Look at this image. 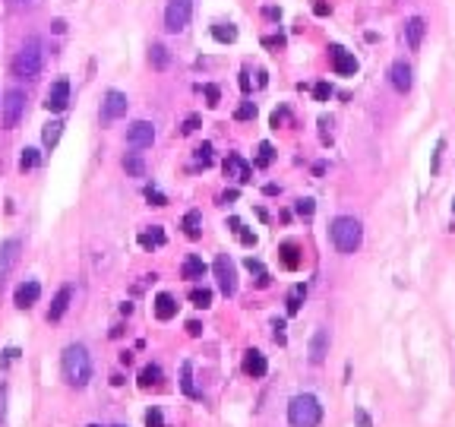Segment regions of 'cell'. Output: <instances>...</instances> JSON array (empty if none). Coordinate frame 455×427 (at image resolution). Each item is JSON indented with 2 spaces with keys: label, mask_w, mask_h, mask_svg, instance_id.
I'll list each match as a JSON object with an SVG mask.
<instances>
[{
  "label": "cell",
  "mask_w": 455,
  "mask_h": 427,
  "mask_svg": "<svg viewBox=\"0 0 455 427\" xmlns=\"http://www.w3.org/2000/svg\"><path fill=\"white\" fill-rule=\"evenodd\" d=\"M323 421V405H319L316 396L310 392H301L288 402V424L291 427H319Z\"/></svg>",
  "instance_id": "3957f363"
},
{
  "label": "cell",
  "mask_w": 455,
  "mask_h": 427,
  "mask_svg": "<svg viewBox=\"0 0 455 427\" xmlns=\"http://www.w3.org/2000/svg\"><path fill=\"white\" fill-rule=\"evenodd\" d=\"M42 42L38 38H29L23 47H19L16 60H13V73H16L19 79H38V73H42Z\"/></svg>",
  "instance_id": "277c9868"
},
{
  "label": "cell",
  "mask_w": 455,
  "mask_h": 427,
  "mask_svg": "<svg viewBox=\"0 0 455 427\" xmlns=\"http://www.w3.org/2000/svg\"><path fill=\"white\" fill-rule=\"evenodd\" d=\"M313 95H316V101H329L332 86H329V83H316V86H313Z\"/></svg>",
  "instance_id": "60d3db41"
},
{
  "label": "cell",
  "mask_w": 455,
  "mask_h": 427,
  "mask_svg": "<svg viewBox=\"0 0 455 427\" xmlns=\"http://www.w3.org/2000/svg\"><path fill=\"white\" fill-rule=\"evenodd\" d=\"M304 297H307V288H304V285H294V291L288 295V314H297V310H301Z\"/></svg>",
  "instance_id": "4dcf8cb0"
},
{
  "label": "cell",
  "mask_w": 455,
  "mask_h": 427,
  "mask_svg": "<svg viewBox=\"0 0 455 427\" xmlns=\"http://www.w3.org/2000/svg\"><path fill=\"white\" fill-rule=\"evenodd\" d=\"M190 16H193V0H168L165 6V29L168 32H183L190 25Z\"/></svg>",
  "instance_id": "5b68a950"
},
{
  "label": "cell",
  "mask_w": 455,
  "mask_h": 427,
  "mask_svg": "<svg viewBox=\"0 0 455 427\" xmlns=\"http://www.w3.org/2000/svg\"><path fill=\"white\" fill-rule=\"evenodd\" d=\"M183 232H187L190 241H196V237L202 234V215L196 212V209H190V212L183 215Z\"/></svg>",
  "instance_id": "cb8c5ba5"
},
{
  "label": "cell",
  "mask_w": 455,
  "mask_h": 427,
  "mask_svg": "<svg viewBox=\"0 0 455 427\" xmlns=\"http://www.w3.org/2000/svg\"><path fill=\"white\" fill-rule=\"evenodd\" d=\"M127 108H130V101H127L124 92H117V89L105 92V101H101V120H105V124H111V120L124 118Z\"/></svg>",
  "instance_id": "52a82bcc"
},
{
  "label": "cell",
  "mask_w": 455,
  "mask_h": 427,
  "mask_svg": "<svg viewBox=\"0 0 455 427\" xmlns=\"http://www.w3.org/2000/svg\"><path fill=\"white\" fill-rule=\"evenodd\" d=\"M237 234H241V241H243V247H253V244H256V234L253 232H247V228H237Z\"/></svg>",
  "instance_id": "ee69618b"
},
{
  "label": "cell",
  "mask_w": 455,
  "mask_h": 427,
  "mask_svg": "<svg viewBox=\"0 0 455 427\" xmlns=\"http://www.w3.org/2000/svg\"><path fill=\"white\" fill-rule=\"evenodd\" d=\"M60 133H64V120H51V124H45L42 130V142L45 149H54L60 142Z\"/></svg>",
  "instance_id": "d4e9b609"
},
{
  "label": "cell",
  "mask_w": 455,
  "mask_h": 427,
  "mask_svg": "<svg viewBox=\"0 0 455 427\" xmlns=\"http://www.w3.org/2000/svg\"><path fill=\"white\" fill-rule=\"evenodd\" d=\"M139 244H142L146 250L161 247V244H165V232H161V225H152L149 232H142V234H139Z\"/></svg>",
  "instance_id": "4316f807"
},
{
  "label": "cell",
  "mask_w": 455,
  "mask_h": 427,
  "mask_svg": "<svg viewBox=\"0 0 455 427\" xmlns=\"http://www.w3.org/2000/svg\"><path fill=\"white\" fill-rule=\"evenodd\" d=\"M190 301H193L196 307L206 310L209 304H212V291H209V288H193V291H190Z\"/></svg>",
  "instance_id": "1f68e13d"
},
{
  "label": "cell",
  "mask_w": 455,
  "mask_h": 427,
  "mask_svg": "<svg viewBox=\"0 0 455 427\" xmlns=\"http://www.w3.org/2000/svg\"><path fill=\"white\" fill-rule=\"evenodd\" d=\"M212 38H215V42H221V45L237 42V25H231V23H215V25H212Z\"/></svg>",
  "instance_id": "484cf974"
},
{
  "label": "cell",
  "mask_w": 455,
  "mask_h": 427,
  "mask_svg": "<svg viewBox=\"0 0 455 427\" xmlns=\"http://www.w3.org/2000/svg\"><path fill=\"white\" fill-rule=\"evenodd\" d=\"M155 317H159V320H171V317H178V301L161 291V295L155 297Z\"/></svg>",
  "instance_id": "44dd1931"
},
{
  "label": "cell",
  "mask_w": 455,
  "mask_h": 427,
  "mask_svg": "<svg viewBox=\"0 0 455 427\" xmlns=\"http://www.w3.org/2000/svg\"><path fill=\"white\" fill-rule=\"evenodd\" d=\"M35 165H38V152L35 149H23V155H19V171H32Z\"/></svg>",
  "instance_id": "836d02e7"
},
{
  "label": "cell",
  "mask_w": 455,
  "mask_h": 427,
  "mask_svg": "<svg viewBox=\"0 0 455 427\" xmlns=\"http://www.w3.org/2000/svg\"><path fill=\"white\" fill-rule=\"evenodd\" d=\"M149 64H152V70H168V64H171V51H168L165 45H152L149 47Z\"/></svg>",
  "instance_id": "7402d4cb"
},
{
  "label": "cell",
  "mask_w": 455,
  "mask_h": 427,
  "mask_svg": "<svg viewBox=\"0 0 455 427\" xmlns=\"http://www.w3.org/2000/svg\"><path fill=\"white\" fill-rule=\"evenodd\" d=\"M187 332H190V336H202V323H200V320H190V323H187Z\"/></svg>",
  "instance_id": "7dc6e473"
},
{
  "label": "cell",
  "mask_w": 455,
  "mask_h": 427,
  "mask_svg": "<svg viewBox=\"0 0 455 427\" xmlns=\"http://www.w3.org/2000/svg\"><path fill=\"white\" fill-rule=\"evenodd\" d=\"M146 427H165V418H161L159 409H149L146 411Z\"/></svg>",
  "instance_id": "ab89813d"
},
{
  "label": "cell",
  "mask_w": 455,
  "mask_h": 427,
  "mask_svg": "<svg viewBox=\"0 0 455 427\" xmlns=\"http://www.w3.org/2000/svg\"><path fill=\"white\" fill-rule=\"evenodd\" d=\"M272 159H275L272 142H260V155H256V165L266 168V165H272Z\"/></svg>",
  "instance_id": "d6a6232c"
},
{
  "label": "cell",
  "mask_w": 455,
  "mask_h": 427,
  "mask_svg": "<svg viewBox=\"0 0 455 427\" xmlns=\"http://www.w3.org/2000/svg\"><path fill=\"white\" fill-rule=\"evenodd\" d=\"M272 338L278 345H284V323L282 320H272Z\"/></svg>",
  "instance_id": "7bdbcfd3"
},
{
  "label": "cell",
  "mask_w": 455,
  "mask_h": 427,
  "mask_svg": "<svg viewBox=\"0 0 455 427\" xmlns=\"http://www.w3.org/2000/svg\"><path fill=\"white\" fill-rule=\"evenodd\" d=\"M329 57H332V70H335V76H355V73H357V57H355V54H348L345 47L332 45L329 47Z\"/></svg>",
  "instance_id": "30bf717a"
},
{
  "label": "cell",
  "mask_w": 455,
  "mask_h": 427,
  "mask_svg": "<svg viewBox=\"0 0 455 427\" xmlns=\"http://www.w3.org/2000/svg\"><path fill=\"white\" fill-rule=\"evenodd\" d=\"M180 386H183V392H187L190 399H200V392H196V386H193V364H190V361H183V374H180Z\"/></svg>",
  "instance_id": "f1b7e54d"
},
{
  "label": "cell",
  "mask_w": 455,
  "mask_h": 427,
  "mask_svg": "<svg viewBox=\"0 0 455 427\" xmlns=\"http://www.w3.org/2000/svg\"><path fill=\"white\" fill-rule=\"evenodd\" d=\"M70 297H73V288H70V285H64V288L54 295V301H51V310H47V323H57L60 317L67 314V307H70Z\"/></svg>",
  "instance_id": "e0dca14e"
},
{
  "label": "cell",
  "mask_w": 455,
  "mask_h": 427,
  "mask_svg": "<svg viewBox=\"0 0 455 427\" xmlns=\"http://www.w3.org/2000/svg\"><path fill=\"white\" fill-rule=\"evenodd\" d=\"M234 118L237 120H253L256 118V105H253V101H243V105L234 111Z\"/></svg>",
  "instance_id": "d590c367"
},
{
  "label": "cell",
  "mask_w": 455,
  "mask_h": 427,
  "mask_svg": "<svg viewBox=\"0 0 455 427\" xmlns=\"http://www.w3.org/2000/svg\"><path fill=\"white\" fill-rule=\"evenodd\" d=\"M117 427H124V424H117Z\"/></svg>",
  "instance_id": "f5cc1de1"
},
{
  "label": "cell",
  "mask_w": 455,
  "mask_h": 427,
  "mask_svg": "<svg viewBox=\"0 0 455 427\" xmlns=\"http://www.w3.org/2000/svg\"><path fill=\"white\" fill-rule=\"evenodd\" d=\"M389 79H392V86H396L398 92H411V86H414V79H411V67L405 64V60H396V64H392Z\"/></svg>",
  "instance_id": "2e32d148"
},
{
  "label": "cell",
  "mask_w": 455,
  "mask_h": 427,
  "mask_svg": "<svg viewBox=\"0 0 455 427\" xmlns=\"http://www.w3.org/2000/svg\"><path fill=\"white\" fill-rule=\"evenodd\" d=\"M452 209H455V200H452Z\"/></svg>",
  "instance_id": "816d5d0a"
},
{
  "label": "cell",
  "mask_w": 455,
  "mask_h": 427,
  "mask_svg": "<svg viewBox=\"0 0 455 427\" xmlns=\"http://www.w3.org/2000/svg\"><path fill=\"white\" fill-rule=\"evenodd\" d=\"M89 427H98V424H89Z\"/></svg>",
  "instance_id": "f907efd6"
},
{
  "label": "cell",
  "mask_w": 455,
  "mask_h": 427,
  "mask_svg": "<svg viewBox=\"0 0 455 427\" xmlns=\"http://www.w3.org/2000/svg\"><path fill=\"white\" fill-rule=\"evenodd\" d=\"M241 89H243V92H250V73H247V70L241 73Z\"/></svg>",
  "instance_id": "c3c4849f"
},
{
  "label": "cell",
  "mask_w": 455,
  "mask_h": 427,
  "mask_svg": "<svg viewBox=\"0 0 455 427\" xmlns=\"http://www.w3.org/2000/svg\"><path fill=\"white\" fill-rule=\"evenodd\" d=\"M278 256H282V266H284V269H291V273H294V269L301 266V247H297L294 241L278 244Z\"/></svg>",
  "instance_id": "ffe728a7"
},
{
  "label": "cell",
  "mask_w": 455,
  "mask_h": 427,
  "mask_svg": "<svg viewBox=\"0 0 455 427\" xmlns=\"http://www.w3.org/2000/svg\"><path fill=\"white\" fill-rule=\"evenodd\" d=\"M159 380H161V368H159V364H146V368L139 370V386H142V389L155 386Z\"/></svg>",
  "instance_id": "83f0119b"
},
{
  "label": "cell",
  "mask_w": 455,
  "mask_h": 427,
  "mask_svg": "<svg viewBox=\"0 0 455 427\" xmlns=\"http://www.w3.org/2000/svg\"><path fill=\"white\" fill-rule=\"evenodd\" d=\"M202 92H206V105H209V108H215V105H219V98H221L219 86H212V83H209V86H202Z\"/></svg>",
  "instance_id": "f35d334b"
},
{
  "label": "cell",
  "mask_w": 455,
  "mask_h": 427,
  "mask_svg": "<svg viewBox=\"0 0 455 427\" xmlns=\"http://www.w3.org/2000/svg\"><path fill=\"white\" fill-rule=\"evenodd\" d=\"M221 168H225V178H228V181H234V184H247L250 174H253V168H250L247 161H243L237 152H231Z\"/></svg>",
  "instance_id": "4fadbf2b"
},
{
  "label": "cell",
  "mask_w": 455,
  "mask_h": 427,
  "mask_svg": "<svg viewBox=\"0 0 455 427\" xmlns=\"http://www.w3.org/2000/svg\"><path fill=\"white\" fill-rule=\"evenodd\" d=\"M127 142H130L133 149H149L155 142V124H149V120H137V124L127 130Z\"/></svg>",
  "instance_id": "7c38bea8"
},
{
  "label": "cell",
  "mask_w": 455,
  "mask_h": 427,
  "mask_svg": "<svg viewBox=\"0 0 455 427\" xmlns=\"http://www.w3.org/2000/svg\"><path fill=\"white\" fill-rule=\"evenodd\" d=\"M25 114V95L19 89H10L4 95V127H16Z\"/></svg>",
  "instance_id": "ba28073f"
},
{
  "label": "cell",
  "mask_w": 455,
  "mask_h": 427,
  "mask_svg": "<svg viewBox=\"0 0 455 427\" xmlns=\"http://www.w3.org/2000/svg\"><path fill=\"white\" fill-rule=\"evenodd\" d=\"M329 10H332V6L326 4V0H316V4H313V13H316V16H329Z\"/></svg>",
  "instance_id": "bcb514c9"
},
{
  "label": "cell",
  "mask_w": 455,
  "mask_h": 427,
  "mask_svg": "<svg viewBox=\"0 0 455 427\" xmlns=\"http://www.w3.org/2000/svg\"><path fill=\"white\" fill-rule=\"evenodd\" d=\"M0 427H6V389L0 386Z\"/></svg>",
  "instance_id": "f6af8a7d"
},
{
  "label": "cell",
  "mask_w": 455,
  "mask_h": 427,
  "mask_svg": "<svg viewBox=\"0 0 455 427\" xmlns=\"http://www.w3.org/2000/svg\"><path fill=\"white\" fill-rule=\"evenodd\" d=\"M294 209H297V215H304V219H310L316 206H313V200H310V196H304V200H297V206H294Z\"/></svg>",
  "instance_id": "74e56055"
},
{
  "label": "cell",
  "mask_w": 455,
  "mask_h": 427,
  "mask_svg": "<svg viewBox=\"0 0 455 427\" xmlns=\"http://www.w3.org/2000/svg\"><path fill=\"white\" fill-rule=\"evenodd\" d=\"M196 127H200V114H190L187 120H183V127H180V133H193Z\"/></svg>",
  "instance_id": "b9f144b4"
},
{
  "label": "cell",
  "mask_w": 455,
  "mask_h": 427,
  "mask_svg": "<svg viewBox=\"0 0 455 427\" xmlns=\"http://www.w3.org/2000/svg\"><path fill=\"white\" fill-rule=\"evenodd\" d=\"M124 168H127V174H133V178H146V161H142L139 155H127Z\"/></svg>",
  "instance_id": "f546056e"
},
{
  "label": "cell",
  "mask_w": 455,
  "mask_h": 427,
  "mask_svg": "<svg viewBox=\"0 0 455 427\" xmlns=\"http://www.w3.org/2000/svg\"><path fill=\"white\" fill-rule=\"evenodd\" d=\"M196 161H200L202 168H209V165H212V146H209V142H202V146L196 149Z\"/></svg>",
  "instance_id": "8d00e7d4"
},
{
  "label": "cell",
  "mask_w": 455,
  "mask_h": 427,
  "mask_svg": "<svg viewBox=\"0 0 455 427\" xmlns=\"http://www.w3.org/2000/svg\"><path fill=\"white\" fill-rule=\"evenodd\" d=\"M19 250H23V244H19L16 237H10V241H6L4 247H0V285L10 279L13 266L19 263Z\"/></svg>",
  "instance_id": "8fae6325"
},
{
  "label": "cell",
  "mask_w": 455,
  "mask_h": 427,
  "mask_svg": "<svg viewBox=\"0 0 455 427\" xmlns=\"http://www.w3.org/2000/svg\"><path fill=\"white\" fill-rule=\"evenodd\" d=\"M266 370H269V364H266V355H263V351L250 348L247 355H243V374L247 377H266Z\"/></svg>",
  "instance_id": "ac0fdd59"
},
{
  "label": "cell",
  "mask_w": 455,
  "mask_h": 427,
  "mask_svg": "<svg viewBox=\"0 0 455 427\" xmlns=\"http://www.w3.org/2000/svg\"><path fill=\"white\" fill-rule=\"evenodd\" d=\"M183 279H202V275H206V263L200 260V256H187V260H183Z\"/></svg>",
  "instance_id": "603a6c76"
},
{
  "label": "cell",
  "mask_w": 455,
  "mask_h": 427,
  "mask_svg": "<svg viewBox=\"0 0 455 427\" xmlns=\"http://www.w3.org/2000/svg\"><path fill=\"white\" fill-rule=\"evenodd\" d=\"M67 105H70V79H57L45 95V108L51 114H60L67 111Z\"/></svg>",
  "instance_id": "9c48e42d"
},
{
  "label": "cell",
  "mask_w": 455,
  "mask_h": 427,
  "mask_svg": "<svg viewBox=\"0 0 455 427\" xmlns=\"http://www.w3.org/2000/svg\"><path fill=\"white\" fill-rule=\"evenodd\" d=\"M215 279H219V288L225 297L237 295V269L228 254H219V260H215Z\"/></svg>",
  "instance_id": "8992f818"
},
{
  "label": "cell",
  "mask_w": 455,
  "mask_h": 427,
  "mask_svg": "<svg viewBox=\"0 0 455 427\" xmlns=\"http://www.w3.org/2000/svg\"><path fill=\"white\" fill-rule=\"evenodd\" d=\"M326 355H329V329H316L313 338H310V361L323 364Z\"/></svg>",
  "instance_id": "d6986e66"
},
{
  "label": "cell",
  "mask_w": 455,
  "mask_h": 427,
  "mask_svg": "<svg viewBox=\"0 0 455 427\" xmlns=\"http://www.w3.org/2000/svg\"><path fill=\"white\" fill-rule=\"evenodd\" d=\"M38 297H42V285H38L35 279H29V282H23L16 288V295H13V304H16L19 310H29L32 304L38 301Z\"/></svg>",
  "instance_id": "5bb4252c"
},
{
  "label": "cell",
  "mask_w": 455,
  "mask_h": 427,
  "mask_svg": "<svg viewBox=\"0 0 455 427\" xmlns=\"http://www.w3.org/2000/svg\"><path fill=\"white\" fill-rule=\"evenodd\" d=\"M329 234H332V244H335L338 254H357V247H361V241H364V228L355 215H338V219H332Z\"/></svg>",
  "instance_id": "7a4b0ae2"
},
{
  "label": "cell",
  "mask_w": 455,
  "mask_h": 427,
  "mask_svg": "<svg viewBox=\"0 0 455 427\" xmlns=\"http://www.w3.org/2000/svg\"><path fill=\"white\" fill-rule=\"evenodd\" d=\"M67 29V23H64V19H54V32H57V35H60V32H64Z\"/></svg>",
  "instance_id": "681fc988"
},
{
  "label": "cell",
  "mask_w": 455,
  "mask_h": 427,
  "mask_svg": "<svg viewBox=\"0 0 455 427\" xmlns=\"http://www.w3.org/2000/svg\"><path fill=\"white\" fill-rule=\"evenodd\" d=\"M146 200H149V203H152V206H168V196H165V193H161V190H159V187H152V184H149V187H146Z\"/></svg>",
  "instance_id": "e575fe53"
},
{
  "label": "cell",
  "mask_w": 455,
  "mask_h": 427,
  "mask_svg": "<svg viewBox=\"0 0 455 427\" xmlns=\"http://www.w3.org/2000/svg\"><path fill=\"white\" fill-rule=\"evenodd\" d=\"M424 35H427V23L420 16H411L408 23H405V42H408L411 51H420V45H424Z\"/></svg>",
  "instance_id": "9a60e30c"
},
{
  "label": "cell",
  "mask_w": 455,
  "mask_h": 427,
  "mask_svg": "<svg viewBox=\"0 0 455 427\" xmlns=\"http://www.w3.org/2000/svg\"><path fill=\"white\" fill-rule=\"evenodd\" d=\"M60 370H64V380L70 386H86L92 380V361H89V351L86 345H67L64 358H60Z\"/></svg>",
  "instance_id": "6da1fadb"
}]
</instances>
